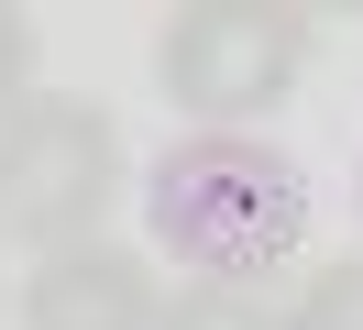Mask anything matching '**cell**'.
<instances>
[{
    "instance_id": "4",
    "label": "cell",
    "mask_w": 363,
    "mask_h": 330,
    "mask_svg": "<svg viewBox=\"0 0 363 330\" xmlns=\"http://www.w3.org/2000/svg\"><path fill=\"white\" fill-rule=\"evenodd\" d=\"M155 319H165L155 264L121 242H77L23 275V330H155Z\"/></svg>"
},
{
    "instance_id": "6",
    "label": "cell",
    "mask_w": 363,
    "mask_h": 330,
    "mask_svg": "<svg viewBox=\"0 0 363 330\" xmlns=\"http://www.w3.org/2000/svg\"><path fill=\"white\" fill-rule=\"evenodd\" d=\"M155 330H275L264 297H242V286H187V297H165Z\"/></svg>"
},
{
    "instance_id": "1",
    "label": "cell",
    "mask_w": 363,
    "mask_h": 330,
    "mask_svg": "<svg viewBox=\"0 0 363 330\" xmlns=\"http://www.w3.org/2000/svg\"><path fill=\"white\" fill-rule=\"evenodd\" d=\"M143 231L187 286H264L308 242V176L264 132H177L143 176Z\"/></svg>"
},
{
    "instance_id": "5",
    "label": "cell",
    "mask_w": 363,
    "mask_h": 330,
    "mask_svg": "<svg viewBox=\"0 0 363 330\" xmlns=\"http://www.w3.org/2000/svg\"><path fill=\"white\" fill-rule=\"evenodd\" d=\"M275 330H363V253L319 264V275H308V297H297Z\"/></svg>"
},
{
    "instance_id": "2",
    "label": "cell",
    "mask_w": 363,
    "mask_h": 330,
    "mask_svg": "<svg viewBox=\"0 0 363 330\" xmlns=\"http://www.w3.org/2000/svg\"><path fill=\"white\" fill-rule=\"evenodd\" d=\"M121 187V132L99 99L67 88H23L0 110V242H23L33 264L99 242V209Z\"/></svg>"
},
{
    "instance_id": "7",
    "label": "cell",
    "mask_w": 363,
    "mask_h": 330,
    "mask_svg": "<svg viewBox=\"0 0 363 330\" xmlns=\"http://www.w3.org/2000/svg\"><path fill=\"white\" fill-rule=\"evenodd\" d=\"M23 77H33V22L11 11V0H0V110L23 99Z\"/></svg>"
},
{
    "instance_id": "3",
    "label": "cell",
    "mask_w": 363,
    "mask_h": 330,
    "mask_svg": "<svg viewBox=\"0 0 363 330\" xmlns=\"http://www.w3.org/2000/svg\"><path fill=\"white\" fill-rule=\"evenodd\" d=\"M308 66V11L286 0H177L155 22V88L187 132H253Z\"/></svg>"
}]
</instances>
